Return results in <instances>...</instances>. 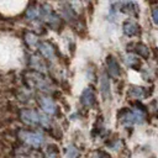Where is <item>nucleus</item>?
I'll return each mask as SVG.
<instances>
[{
    "instance_id": "nucleus-14",
    "label": "nucleus",
    "mask_w": 158,
    "mask_h": 158,
    "mask_svg": "<svg viewBox=\"0 0 158 158\" xmlns=\"http://www.w3.org/2000/svg\"><path fill=\"white\" fill-rule=\"evenodd\" d=\"M23 40H25V43H26L30 48H33V47L38 46V43H40V42H38V36H37L35 32H32V31L25 32Z\"/></svg>"
},
{
    "instance_id": "nucleus-2",
    "label": "nucleus",
    "mask_w": 158,
    "mask_h": 158,
    "mask_svg": "<svg viewBox=\"0 0 158 158\" xmlns=\"http://www.w3.org/2000/svg\"><path fill=\"white\" fill-rule=\"evenodd\" d=\"M17 138L25 143L27 147H32L35 149L43 146L46 137L40 130H28V128H19L16 131Z\"/></svg>"
},
{
    "instance_id": "nucleus-21",
    "label": "nucleus",
    "mask_w": 158,
    "mask_h": 158,
    "mask_svg": "<svg viewBox=\"0 0 158 158\" xmlns=\"http://www.w3.org/2000/svg\"><path fill=\"white\" fill-rule=\"evenodd\" d=\"M96 154H98V158H111V156L105 151H98Z\"/></svg>"
},
{
    "instance_id": "nucleus-12",
    "label": "nucleus",
    "mask_w": 158,
    "mask_h": 158,
    "mask_svg": "<svg viewBox=\"0 0 158 158\" xmlns=\"http://www.w3.org/2000/svg\"><path fill=\"white\" fill-rule=\"evenodd\" d=\"M62 9H60V12H62V16L67 20V21H73L77 19V15H75V11L74 9L70 6V4L68 2H63L60 4Z\"/></svg>"
},
{
    "instance_id": "nucleus-18",
    "label": "nucleus",
    "mask_w": 158,
    "mask_h": 158,
    "mask_svg": "<svg viewBox=\"0 0 158 158\" xmlns=\"http://www.w3.org/2000/svg\"><path fill=\"white\" fill-rule=\"evenodd\" d=\"M44 158H58V148L54 144H49L44 149Z\"/></svg>"
},
{
    "instance_id": "nucleus-11",
    "label": "nucleus",
    "mask_w": 158,
    "mask_h": 158,
    "mask_svg": "<svg viewBox=\"0 0 158 158\" xmlns=\"http://www.w3.org/2000/svg\"><path fill=\"white\" fill-rule=\"evenodd\" d=\"M122 30H123V33L128 37H132V36H136L138 32H139V26L135 22V21H131V20H126L122 25Z\"/></svg>"
},
{
    "instance_id": "nucleus-1",
    "label": "nucleus",
    "mask_w": 158,
    "mask_h": 158,
    "mask_svg": "<svg viewBox=\"0 0 158 158\" xmlns=\"http://www.w3.org/2000/svg\"><path fill=\"white\" fill-rule=\"evenodd\" d=\"M19 116H20V120L27 126L42 127V128H47L48 131L52 128L51 118L44 112H40L37 110H33V109H30V107H25V109H21L19 111Z\"/></svg>"
},
{
    "instance_id": "nucleus-3",
    "label": "nucleus",
    "mask_w": 158,
    "mask_h": 158,
    "mask_svg": "<svg viewBox=\"0 0 158 158\" xmlns=\"http://www.w3.org/2000/svg\"><path fill=\"white\" fill-rule=\"evenodd\" d=\"M26 84L33 89H37V90H41L43 93H51L53 91L52 89V85H51V81L47 77H44L42 73H38V72H26Z\"/></svg>"
},
{
    "instance_id": "nucleus-15",
    "label": "nucleus",
    "mask_w": 158,
    "mask_h": 158,
    "mask_svg": "<svg viewBox=\"0 0 158 158\" xmlns=\"http://www.w3.org/2000/svg\"><path fill=\"white\" fill-rule=\"evenodd\" d=\"M125 63H126V65L128 67V68H132V69H136V70H138V68H139V65H141V62H139V59L136 57V56H133V54H127V56H125Z\"/></svg>"
},
{
    "instance_id": "nucleus-19",
    "label": "nucleus",
    "mask_w": 158,
    "mask_h": 158,
    "mask_svg": "<svg viewBox=\"0 0 158 158\" xmlns=\"http://www.w3.org/2000/svg\"><path fill=\"white\" fill-rule=\"evenodd\" d=\"M77 156H78V148L75 146H73V144L68 146V148H67V157L68 158H75Z\"/></svg>"
},
{
    "instance_id": "nucleus-8",
    "label": "nucleus",
    "mask_w": 158,
    "mask_h": 158,
    "mask_svg": "<svg viewBox=\"0 0 158 158\" xmlns=\"http://www.w3.org/2000/svg\"><path fill=\"white\" fill-rule=\"evenodd\" d=\"M28 65H30V68H32L33 72H38V73H42V74L47 70V65H46L44 60L38 54H31L30 56Z\"/></svg>"
},
{
    "instance_id": "nucleus-4",
    "label": "nucleus",
    "mask_w": 158,
    "mask_h": 158,
    "mask_svg": "<svg viewBox=\"0 0 158 158\" xmlns=\"http://www.w3.org/2000/svg\"><path fill=\"white\" fill-rule=\"evenodd\" d=\"M38 9H40V17L44 22H47V25L49 27L58 28L60 26V22H62L60 16L58 14H56L48 4H41Z\"/></svg>"
},
{
    "instance_id": "nucleus-5",
    "label": "nucleus",
    "mask_w": 158,
    "mask_h": 158,
    "mask_svg": "<svg viewBox=\"0 0 158 158\" xmlns=\"http://www.w3.org/2000/svg\"><path fill=\"white\" fill-rule=\"evenodd\" d=\"M37 102L40 105V107L43 110V112L48 116H54L58 115V106L54 102V100L51 96L47 95H38L37 98Z\"/></svg>"
},
{
    "instance_id": "nucleus-6",
    "label": "nucleus",
    "mask_w": 158,
    "mask_h": 158,
    "mask_svg": "<svg viewBox=\"0 0 158 158\" xmlns=\"http://www.w3.org/2000/svg\"><path fill=\"white\" fill-rule=\"evenodd\" d=\"M38 51L41 52V54L47 59V60H51L53 62L56 59V56H57V52H56V48L52 43L49 42H46V41H41L37 46Z\"/></svg>"
},
{
    "instance_id": "nucleus-16",
    "label": "nucleus",
    "mask_w": 158,
    "mask_h": 158,
    "mask_svg": "<svg viewBox=\"0 0 158 158\" xmlns=\"http://www.w3.org/2000/svg\"><path fill=\"white\" fill-rule=\"evenodd\" d=\"M127 94H128V96L130 98H132V99H142V98H144L146 96V91H144V89L143 88H141V86H132L128 91H127Z\"/></svg>"
},
{
    "instance_id": "nucleus-10",
    "label": "nucleus",
    "mask_w": 158,
    "mask_h": 158,
    "mask_svg": "<svg viewBox=\"0 0 158 158\" xmlns=\"http://www.w3.org/2000/svg\"><path fill=\"white\" fill-rule=\"evenodd\" d=\"M100 93L105 100H111V88L107 74L102 73L100 75Z\"/></svg>"
},
{
    "instance_id": "nucleus-17",
    "label": "nucleus",
    "mask_w": 158,
    "mask_h": 158,
    "mask_svg": "<svg viewBox=\"0 0 158 158\" xmlns=\"http://www.w3.org/2000/svg\"><path fill=\"white\" fill-rule=\"evenodd\" d=\"M135 51H136V53H137L139 57H142V58H148V57H149V49H148V47H147L146 44H143V43H136V44H135Z\"/></svg>"
},
{
    "instance_id": "nucleus-9",
    "label": "nucleus",
    "mask_w": 158,
    "mask_h": 158,
    "mask_svg": "<svg viewBox=\"0 0 158 158\" xmlns=\"http://www.w3.org/2000/svg\"><path fill=\"white\" fill-rule=\"evenodd\" d=\"M106 68H107V74L112 78H118L120 73H121V69H120V65H118V62L117 59L109 54L106 57Z\"/></svg>"
},
{
    "instance_id": "nucleus-20",
    "label": "nucleus",
    "mask_w": 158,
    "mask_h": 158,
    "mask_svg": "<svg viewBox=\"0 0 158 158\" xmlns=\"http://www.w3.org/2000/svg\"><path fill=\"white\" fill-rule=\"evenodd\" d=\"M152 17H153V21L156 25H158V7H154L152 10Z\"/></svg>"
},
{
    "instance_id": "nucleus-7",
    "label": "nucleus",
    "mask_w": 158,
    "mask_h": 158,
    "mask_svg": "<svg viewBox=\"0 0 158 158\" xmlns=\"http://www.w3.org/2000/svg\"><path fill=\"white\" fill-rule=\"evenodd\" d=\"M96 102V96H95V91L94 89L90 86V88H86L81 95H80V104L84 106V107H93Z\"/></svg>"
},
{
    "instance_id": "nucleus-13",
    "label": "nucleus",
    "mask_w": 158,
    "mask_h": 158,
    "mask_svg": "<svg viewBox=\"0 0 158 158\" xmlns=\"http://www.w3.org/2000/svg\"><path fill=\"white\" fill-rule=\"evenodd\" d=\"M23 16L27 21H33L40 17V9L36 7V4H30L25 10Z\"/></svg>"
}]
</instances>
